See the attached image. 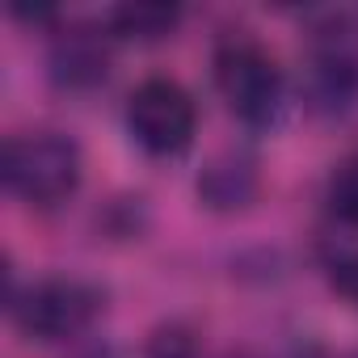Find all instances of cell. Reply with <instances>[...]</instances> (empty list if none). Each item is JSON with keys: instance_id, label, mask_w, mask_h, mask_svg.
I'll return each mask as SVG.
<instances>
[{"instance_id": "6da1fadb", "label": "cell", "mask_w": 358, "mask_h": 358, "mask_svg": "<svg viewBox=\"0 0 358 358\" xmlns=\"http://www.w3.org/2000/svg\"><path fill=\"white\" fill-rule=\"evenodd\" d=\"M215 89L224 106L245 122V127H274L287 101V80L278 59L245 30L228 34L215 47Z\"/></svg>"}, {"instance_id": "7a4b0ae2", "label": "cell", "mask_w": 358, "mask_h": 358, "mask_svg": "<svg viewBox=\"0 0 358 358\" xmlns=\"http://www.w3.org/2000/svg\"><path fill=\"white\" fill-rule=\"evenodd\" d=\"M80 148L76 139L59 131H22L5 143L0 173H5L9 194H17L30 207H55L76 194L80 186Z\"/></svg>"}, {"instance_id": "3957f363", "label": "cell", "mask_w": 358, "mask_h": 358, "mask_svg": "<svg viewBox=\"0 0 358 358\" xmlns=\"http://www.w3.org/2000/svg\"><path fill=\"white\" fill-rule=\"evenodd\" d=\"M101 312H106V287H97L93 278H80V274L38 278L13 299L17 329L43 345L72 341V337L89 333Z\"/></svg>"}, {"instance_id": "277c9868", "label": "cell", "mask_w": 358, "mask_h": 358, "mask_svg": "<svg viewBox=\"0 0 358 358\" xmlns=\"http://www.w3.org/2000/svg\"><path fill=\"white\" fill-rule=\"evenodd\" d=\"M127 131L148 156H182L199 135V106L173 76H148L127 97Z\"/></svg>"}, {"instance_id": "5b68a950", "label": "cell", "mask_w": 358, "mask_h": 358, "mask_svg": "<svg viewBox=\"0 0 358 358\" xmlns=\"http://www.w3.org/2000/svg\"><path fill=\"white\" fill-rule=\"evenodd\" d=\"M303 97L316 114H345L358 101V51L341 22L312 30L303 55Z\"/></svg>"}, {"instance_id": "8992f818", "label": "cell", "mask_w": 358, "mask_h": 358, "mask_svg": "<svg viewBox=\"0 0 358 358\" xmlns=\"http://www.w3.org/2000/svg\"><path fill=\"white\" fill-rule=\"evenodd\" d=\"M110 30L101 26H68L51 43V76L68 89H93L110 72Z\"/></svg>"}, {"instance_id": "52a82bcc", "label": "cell", "mask_w": 358, "mask_h": 358, "mask_svg": "<svg viewBox=\"0 0 358 358\" xmlns=\"http://www.w3.org/2000/svg\"><path fill=\"white\" fill-rule=\"evenodd\" d=\"M257 186H262L257 160L241 148H228V152L207 160V169L199 177V199L211 211H236V207H249L257 199Z\"/></svg>"}, {"instance_id": "ba28073f", "label": "cell", "mask_w": 358, "mask_h": 358, "mask_svg": "<svg viewBox=\"0 0 358 358\" xmlns=\"http://www.w3.org/2000/svg\"><path fill=\"white\" fill-rule=\"evenodd\" d=\"M182 9L177 5H160V0H135V5H118L106 17V30L114 38H135V43H160L177 30Z\"/></svg>"}, {"instance_id": "9c48e42d", "label": "cell", "mask_w": 358, "mask_h": 358, "mask_svg": "<svg viewBox=\"0 0 358 358\" xmlns=\"http://www.w3.org/2000/svg\"><path fill=\"white\" fill-rule=\"evenodd\" d=\"M324 203H329V215L337 224L358 228V152L333 164L329 186H324Z\"/></svg>"}, {"instance_id": "30bf717a", "label": "cell", "mask_w": 358, "mask_h": 358, "mask_svg": "<svg viewBox=\"0 0 358 358\" xmlns=\"http://www.w3.org/2000/svg\"><path fill=\"white\" fill-rule=\"evenodd\" d=\"M148 358H199V337L186 324H160L148 337Z\"/></svg>"}, {"instance_id": "8fae6325", "label": "cell", "mask_w": 358, "mask_h": 358, "mask_svg": "<svg viewBox=\"0 0 358 358\" xmlns=\"http://www.w3.org/2000/svg\"><path fill=\"white\" fill-rule=\"evenodd\" d=\"M329 282H333V291H337L345 303L358 308V249L333 257V266H329Z\"/></svg>"}, {"instance_id": "7c38bea8", "label": "cell", "mask_w": 358, "mask_h": 358, "mask_svg": "<svg viewBox=\"0 0 358 358\" xmlns=\"http://www.w3.org/2000/svg\"><path fill=\"white\" fill-rule=\"evenodd\" d=\"M80 358H122V354L110 350V345H97V350H89V354H80Z\"/></svg>"}, {"instance_id": "4fadbf2b", "label": "cell", "mask_w": 358, "mask_h": 358, "mask_svg": "<svg viewBox=\"0 0 358 358\" xmlns=\"http://www.w3.org/2000/svg\"><path fill=\"white\" fill-rule=\"evenodd\" d=\"M232 358H253V354H232Z\"/></svg>"}, {"instance_id": "5bb4252c", "label": "cell", "mask_w": 358, "mask_h": 358, "mask_svg": "<svg viewBox=\"0 0 358 358\" xmlns=\"http://www.w3.org/2000/svg\"><path fill=\"white\" fill-rule=\"evenodd\" d=\"M354 358H358V354H354Z\"/></svg>"}]
</instances>
